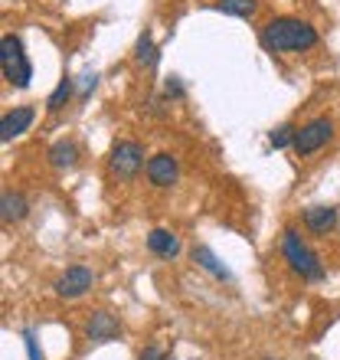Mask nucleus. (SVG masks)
<instances>
[{
    "label": "nucleus",
    "mask_w": 340,
    "mask_h": 360,
    "mask_svg": "<svg viewBox=\"0 0 340 360\" xmlns=\"http://www.w3.org/2000/svg\"><path fill=\"white\" fill-rule=\"evenodd\" d=\"M259 46L272 56L282 53H304L318 46V30L301 17H272L259 30Z\"/></svg>",
    "instance_id": "f257e3e1"
},
{
    "label": "nucleus",
    "mask_w": 340,
    "mask_h": 360,
    "mask_svg": "<svg viewBox=\"0 0 340 360\" xmlns=\"http://www.w3.org/2000/svg\"><path fill=\"white\" fill-rule=\"evenodd\" d=\"M282 256H285L288 269H292L298 278H304V282H324V262H321V256H318V252L304 243L298 229L288 226L282 233Z\"/></svg>",
    "instance_id": "f03ea898"
},
{
    "label": "nucleus",
    "mask_w": 340,
    "mask_h": 360,
    "mask_svg": "<svg viewBox=\"0 0 340 360\" xmlns=\"http://www.w3.org/2000/svg\"><path fill=\"white\" fill-rule=\"evenodd\" d=\"M0 69H4L7 86L13 89H27L30 79H33V63H30L27 49H23V39L13 37V33L0 39Z\"/></svg>",
    "instance_id": "7ed1b4c3"
},
{
    "label": "nucleus",
    "mask_w": 340,
    "mask_h": 360,
    "mask_svg": "<svg viewBox=\"0 0 340 360\" xmlns=\"http://www.w3.org/2000/svg\"><path fill=\"white\" fill-rule=\"evenodd\" d=\"M144 148L138 141H131V138H124V141H115L112 154H108V174H112L115 180H122V184H128V180H134L138 174L144 171Z\"/></svg>",
    "instance_id": "20e7f679"
},
{
    "label": "nucleus",
    "mask_w": 340,
    "mask_h": 360,
    "mask_svg": "<svg viewBox=\"0 0 340 360\" xmlns=\"http://www.w3.org/2000/svg\"><path fill=\"white\" fill-rule=\"evenodd\" d=\"M331 138H334V122L327 115H318V118H311V122H304L301 128H298L292 151L298 154V158H311V154H318L321 148H327Z\"/></svg>",
    "instance_id": "39448f33"
},
{
    "label": "nucleus",
    "mask_w": 340,
    "mask_h": 360,
    "mask_svg": "<svg viewBox=\"0 0 340 360\" xmlns=\"http://www.w3.org/2000/svg\"><path fill=\"white\" fill-rule=\"evenodd\" d=\"M95 285V272L89 266H69L66 272L56 275V282H53V292L59 295V298H66V302H76V298H82L85 292H92Z\"/></svg>",
    "instance_id": "423d86ee"
},
{
    "label": "nucleus",
    "mask_w": 340,
    "mask_h": 360,
    "mask_svg": "<svg viewBox=\"0 0 340 360\" xmlns=\"http://www.w3.org/2000/svg\"><path fill=\"white\" fill-rule=\"evenodd\" d=\"M144 177H148V184H151V187L170 190L180 180V161H177V154H167V151L151 154V158H148V164H144Z\"/></svg>",
    "instance_id": "0eeeda50"
},
{
    "label": "nucleus",
    "mask_w": 340,
    "mask_h": 360,
    "mask_svg": "<svg viewBox=\"0 0 340 360\" xmlns=\"http://www.w3.org/2000/svg\"><path fill=\"white\" fill-rule=\"evenodd\" d=\"M37 122V108L33 105H17L13 112H7L4 118H0V141L10 144L17 141L20 134L30 131V124Z\"/></svg>",
    "instance_id": "6e6552de"
},
{
    "label": "nucleus",
    "mask_w": 340,
    "mask_h": 360,
    "mask_svg": "<svg viewBox=\"0 0 340 360\" xmlns=\"http://www.w3.org/2000/svg\"><path fill=\"white\" fill-rule=\"evenodd\" d=\"M82 331H85V341H92V344H108V341H115V338L122 334V324L115 321L108 311H92L89 318H85Z\"/></svg>",
    "instance_id": "1a4fd4ad"
},
{
    "label": "nucleus",
    "mask_w": 340,
    "mask_h": 360,
    "mask_svg": "<svg viewBox=\"0 0 340 360\" xmlns=\"http://www.w3.org/2000/svg\"><path fill=\"white\" fill-rule=\"evenodd\" d=\"M148 252L170 262V259L180 256V236L174 233V229H164V226L151 229V233H148Z\"/></svg>",
    "instance_id": "9d476101"
},
{
    "label": "nucleus",
    "mask_w": 340,
    "mask_h": 360,
    "mask_svg": "<svg viewBox=\"0 0 340 360\" xmlns=\"http://www.w3.org/2000/svg\"><path fill=\"white\" fill-rule=\"evenodd\" d=\"M337 207H308L301 213V223L308 233H314V236H327L334 226H337Z\"/></svg>",
    "instance_id": "9b49d317"
},
{
    "label": "nucleus",
    "mask_w": 340,
    "mask_h": 360,
    "mask_svg": "<svg viewBox=\"0 0 340 360\" xmlns=\"http://www.w3.org/2000/svg\"><path fill=\"white\" fill-rule=\"evenodd\" d=\"M190 259L197 262V269H203V272L213 275L216 282H233V272L219 262V256L209 246H193V249H190Z\"/></svg>",
    "instance_id": "f8f14e48"
},
{
    "label": "nucleus",
    "mask_w": 340,
    "mask_h": 360,
    "mask_svg": "<svg viewBox=\"0 0 340 360\" xmlns=\"http://www.w3.org/2000/svg\"><path fill=\"white\" fill-rule=\"evenodd\" d=\"M30 213V200L20 193V190H4V197H0V219L4 223H23Z\"/></svg>",
    "instance_id": "ddd939ff"
},
{
    "label": "nucleus",
    "mask_w": 340,
    "mask_h": 360,
    "mask_svg": "<svg viewBox=\"0 0 340 360\" xmlns=\"http://www.w3.org/2000/svg\"><path fill=\"white\" fill-rule=\"evenodd\" d=\"M79 161V148L76 141H69V138H63V141H56L53 148H49V167L53 171H72Z\"/></svg>",
    "instance_id": "4468645a"
},
{
    "label": "nucleus",
    "mask_w": 340,
    "mask_h": 360,
    "mask_svg": "<svg viewBox=\"0 0 340 360\" xmlns=\"http://www.w3.org/2000/svg\"><path fill=\"white\" fill-rule=\"evenodd\" d=\"M72 95H76V79H59V86L49 92V98H46V112L49 115H59L63 108H66L69 102H72Z\"/></svg>",
    "instance_id": "2eb2a0df"
},
{
    "label": "nucleus",
    "mask_w": 340,
    "mask_h": 360,
    "mask_svg": "<svg viewBox=\"0 0 340 360\" xmlns=\"http://www.w3.org/2000/svg\"><path fill=\"white\" fill-rule=\"evenodd\" d=\"M157 59H161V53H157V46H154L151 30H144L141 37H138V43H134V63L144 66V69H154L157 66Z\"/></svg>",
    "instance_id": "dca6fc26"
},
{
    "label": "nucleus",
    "mask_w": 340,
    "mask_h": 360,
    "mask_svg": "<svg viewBox=\"0 0 340 360\" xmlns=\"http://www.w3.org/2000/svg\"><path fill=\"white\" fill-rule=\"evenodd\" d=\"M213 10L229 13V17H239V20H252L259 13V0H216Z\"/></svg>",
    "instance_id": "f3484780"
},
{
    "label": "nucleus",
    "mask_w": 340,
    "mask_h": 360,
    "mask_svg": "<svg viewBox=\"0 0 340 360\" xmlns=\"http://www.w3.org/2000/svg\"><path fill=\"white\" fill-rule=\"evenodd\" d=\"M294 134H298V124H278V128L268 131V144H272L275 151H285V148L294 144Z\"/></svg>",
    "instance_id": "a211bd4d"
},
{
    "label": "nucleus",
    "mask_w": 340,
    "mask_h": 360,
    "mask_svg": "<svg viewBox=\"0 0 340 360\" xmlns=\"http://www.w3.org/2000/svg\"><path fill=\"white\" fill-rule=\"evenodd\" d=\"M23 347H27V360H43V351H39L33 328H23Z\"/></svg>",
    "instance_id": "6ab92c4d"
},
{
    "label": "nucleus",
    "mask_w": 340,
    "mask_h": 360,
    "mask_svg": "<svg viewBox=\"0 0 340 360\" xmlns=\"http://www.w3.org/2000/svg\"><path fill=\"white\" fill-rule=\"evenodd\" d=\"M95 86H98V72H85V76L76 82V92H79V98H89V95L95 92Z\"/></svg>",
    "instance_id": "aec40b11"
},
{
    "label": "nucleus",
    "mask_w": 340,
    "mask_h": 360,
    "mask_svg": "<svg viewBox=\"0 0 340 360\" xmlns=\"http://www.w3.org/2000/svg\"><path fill=\"white\" fill-rule=\"evenodd\" d=\"M164 92H167V98H183V82H180L177 76H170L167 82H164Z\"/></svg>",
    "instance_id": "412c9836"
},
{
    "label": "nucleus",
    "mask_w": 340,
    "mask_h": 360,
    "mask_svg": "<svg viewBox=\"0 0 340 360\" xmlns=\"http://www.w3.org/2000/svg\"><path fill=\"white\" fill-rule=\"evenodd\" d=\"M138 360H167V354H164L157 344H151V347H148V351H144Z\"/></svg>",
    "instance_id": "4be33fe9"
},
{
    "label": "nucleus",
    "mask_w": 340,
    "mask_h": 360,
    "mask_svg": "<svg viewBox=\"0 0 340 360\" xmlns=\"http://www.w3.org/2000/svg\"><path fill=\"white\" fill-rule=\"evenodd\" d=\"M265 360H268V357H265Z\"/></svg>",
    "instance_id": "5701e85b"
}]
</instances>
